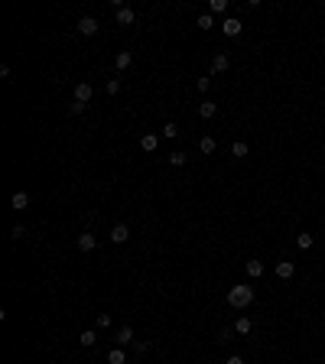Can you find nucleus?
Returning <instances> with one entry per match:
<instances>
[{
	"label": "nucleus",
	"mask_w": 325,
	"mask_h": 364,
	"mask_svg": "<svg viewBox=\"0 0 325 364\" xmlns=\"http://www.w3.org/2000/svg\"><path fill=\"white\" fill-rule=\"evenodd\" d=\"M250 302H254V286L234 283V286L228 289V306H231V309H247Z\"/></svg>",
	"instance_id": "obj_1"
},
{
	"label": "nucleus",
	"mask_w": 325,
	"mask_h": 364,
	"mask_svg": "<svg viewBox=\"0 0 325 364\" xmlns=\"http://www.w3.org/2000/svg\"><path fill=\"white\" fill-rule=\"evenodd\" d=\"M95 247H98V237L91 234V231H81V234H78V250H81V254L95 250Z\"/></svg>",
	"instance_id": "obj_2"
},
{
	"label": "nucleus",
	"mask_w": 325,
	"mask_h": 364,
	"mask_svg": "<svg viewBox=\"0 0 325 364\" xmlns=\"http://www.w3.org/2000/svg\"><path fill=\"white\" fill-rule=\"evenodd\" d=\"M241 30H244V23L234 20V17H228V20L221 23V33H225V36H241Z\"/></svg>",
	"instance_id": "obj_3"
},
{
	"label": "nucleus",
	"mask_w": 325,
	"mask_h": 364,
	"mask_svg": "<svg viewBox=\"0 0 325 364\" xmlns=\"http://www.w3.org/2000/svg\"><path fill=\"white\" fill-rule=\"evenodd\" d=\"M78 33H81V36H95L98 33V20L95 17H81V20H78Z\"/></svg>",
	"instance_id": "obj_4"
},
{
	"label": "nucleus",
	"mask_w": 325,
	"mask_h": 364,
	"mask_svg": "<svg viewBox=\"0 0 325 364\" xmlns=\"http://www.w3.org/2000/svg\"><path fill=\"white\" fill-rule=\"evenodd\" d=\"M296 267H292V260H276V277L280 280H292Z\"/></svg>",
	"instance_id": "obj_5"
},
{
	"label": "nucleus",
	"mask_w": 325,
	"mask_h": 364,
	"mask_svg": "<svg viewBox=\"0 0 325 364\" xmlns=\"http://www.w3.org/2000/svg\"><path fill=\"white\" fill-rule=\"evenodd\" d=\"M127 237H130V228L127 225H114V228H111V241H114V244H124Z\"/></svg>",
	"instance_id": "obj_6"
},
{
	"label": "nucleus",
	"mask_w": 325,
	"mask_h": 364,
	"mask_svg": "<svg viewBox=\"0 0 325 364\" xmlns=\"http://www.w3.org/2000/svg\"><path fill=\"white\" fill-rule=\"evenodd\" d=\"M75 101L78 104H88V101H91V85H88V82L75 85Z\"/></svg>",
	"instance_id": "obj_7"
},
{
	"label": "nucleus",
	"mask_w": 325,
	"mask_h": 364,
	"mask_svg": "<svg viewBox=\"0 0 325 364\" xmlns=\"http://www.w3.org/2000/svg\"><path fill=\"white\" fill-rule=\"evenodd\" d=\"M198 114H202V120H211L218 114V104L215 101H202V104H198Z\"/></svg>",
	"instance_id": "obj_8"
},
{
	"label": "nucleus",
	"mask_w": 325,
	"mask_h": 364,
	"mask_svg": "<svg viewBox=\"0 0 325 364\" xmlns=\"http://www.w3.org/2000/svg\"><path fill=\"white\" fill-rule=\"evenodd\" d=\"M26 205H30V195H26V192H13V195H10V208H16V212H23Z\"/></svg>",
	"instance_id": "obj_9"
},
{
	"label": "nucleus",
	"mask_w": 325,
	"mask_h": 364,
	"mask_svg": "<svg viewBox=\"0 0 325 364\" xmlns=\"http://www.w3.org/2000/svg\"><path fill=\"white\" fill-rule=\"evenodd\" d=\"M114 17H117V26H130V23L137 20V13L130 10V7H124V10H117V13H114Z\"/></svg>",
	"instance_id": "obj_10"
},
{
	"label": "nucleus",
	"mask_w": 325,
	"mask_h": 364,
	"mask_svg": "<svg viewBox=\"0 0 325 364\" xmlns=\"http://www.w3.org/2000/svg\"><path fill=\"white\" fill-rule=\"evenodd\" d=\"M234 332H238V335H250V332H254V322H250L247 315H241V319L234 322Z\"/></svg>",
	"instance_id": "obj_11"
},
{
	"label": "nucleus",
	"mask_w": 325,
	"mask_h": 364,
	"mask_svg": "<svg viewBox=\"0 0 325 364\" xmlns=\"http://www.w3.org/2000/svg\"><path fill=\"white\" fill-rule=\"evenodd\" d=\"M244 270H247V277H250V280L263 277V264H260V260H247V264H244Z\"/></svg>",
	"instance_id": "obj_12"
},
{
	"label": "nucleus",
	"mask_w": 325,
	"mask_h": 364,
	"mask_svg": "<svg viewBox=\"0 0 325 364\" xmlns=\"http://www.w3.org/2000/svg\"><path fill=\"white\" fill-rule=\"evenodd\" d=\"M114 65H117V72H127L130 65H133V55H130V52H117V59H114Z\"/></svg>",
	"instance_id": "obj_13"
},
{
	"label": "nucleus",
	"mask_w": 325,
	"mask_h": 364,
	"mask_svg": "<svg viewBox=\"0 0 325 364\" xmlns=\"http://www.w3.org/2000/svg\"><path fill=\"white\" fill-rule=\"evenodd\" d=\"M247 153H250V147L244 143V140H238V143H231V156H234V160H244Z\"/></svg>",
	"instance_id": "obj_14"
},
{
	"label": "nucleus",
	"mask_w": 325,
	"mask_h": 364,
	"mask_svg": "<svg viewBox=\"0 0 325 364\" xmlns=\"http://www.w3.org/2000/svg\"><path fill=\"white\" fill-rule=\"evenodd\" d=\"M198 150L205 153V156H211V153H215V150H218V143H215V137H202V140H198Z\"/></svg>",
	"instance_id": "obj_15"
},
{
	"label": "nucleus",
	"mask_w": 325,
	"mask_h": 364,
	"mask_svg": "<svg viewBox=\"0 0 325 364\" xmlns=\"http://www.w3.org/2000/svg\"><path fill=\"white\" fill-rule=\"evenodd\" d=\"M140 147H143L146 153H153L156 147H160V137H156V133H146V137H140Z\"/></svg>",
	"instance_id": "obj_16"
},
{
	"label": "nucleus",
	"mask_w": 325,
	"mask_h": 364,
	"mask_svg": "<svg viewBox=\"0 0 325 364\" xmlns=\"http://www.w3.org/2000/svg\"><path fill=\"white\" fill-rule=\"evenodd\" d=\"M228 65H231V59L221 52V55H215V62H211V72H228Z\"/></svg>",
	"instance_id": "obj_17"
},
{
	"label": "nucleus",
	"mask_w": 325,
	"mask_h": 364,
	"mask_svg": "<svg viewBox=\"0 0 325 364\" xmlns=\"http://www.w3.org/2000/svg\"><path fill=\"white\" fill-rule=\"evenodd\" d=\"M78 342L85 345V348H91V345H95V342H98V332H95V329H85V332L78 335Z\"/></svg>",
	"instance_id": "obj_18"
},
{
	"label": "nucleus",
	"mask_w": 325,
	"mask_h": 364,
	"mask_svg": "<svg viewBox=\"0 0 325 364\" xmlns=\"http://www.w3.org/2000/svg\"><path fill=\"white\" fill-rule=\"evenodd\" d=\"M130 342H133V329H130V325H124V329L117 332V345L124 348V345H130Z\"/></svg>",
	"instance_id": "obj_19"
},
{
	"label": "nucleus",
	"mask_w": 325,
	"mask_h": 364,
	"mask_svg": "<svg viewBox=\"0 0 325 364\" xmlns=\"http://www.w3.org/2000/svg\"><path fill=\"white\" fill-rule=\"evenodd\" d=\"M108 364H127V358H124V348H111V351H108Z\"/></svg>",
	"instance_id": "obj_20"
},
{
	"label": "nucleus",
	"mask_w": 325,
	"mask_h": 364,
	"mask_svg": "<svg viewBox=\"0 0 325 364\" xmlns=\"http://www.w3.org/2000/svg\"><path fill=\"white\" fill-rule=\"evenodd\" d=\"M312 244H315V237H312V234H299V237H296V247H299V250H309Z\"/></svg>",
	"instance_id": "obj_21"
},
{
	"label": "nucleus",
	"mask_w": 325,
	"mask_h": 364,
	"mask_svg": "<svg viewBox=\"0 0 325 364\" xmlns=\"http://www.w3.org/2000/svg\"><path fill=\"white\" fill-rule=\"evenodd\" d=\"M185 160H189L185 153H169V166H185Z\"/></svg>",
	"instance_id": "obj_22"
},
{
	"label": "nucleus",
	"mask_w": 325,
	"mask_h": 364,
	"mask_svg": "<svg viewBox=\"0 0 325 364\" xmlns=\"http://www.w3.org/2000/svg\"><path fill=\"white\" fill-rule=\"evenodd\" d=\"M176 133H179V127H176L173 120H169V124H166V127H162V137H169V140H176Z\"/></svg>",
	"instance_id": "obj_23"
},
{
	"label": "nucleus",
	"mask_w": 325,
	"mask_h": 364,
	"mask_svg": "<svg viewBox=\"0 0 325 364\" xmlns=\"http://www.w3.org/2000/svg\"><path fill=\"white\" fill-rule=\"evenodd\" d=\"M104 88H108V95H117L120 91V78H108V85Z\"/></svg>",
	"instance_id": "obj_24"
},
{
	"label": "nucleus",
	"mask_w": 325,
	"mask_h": 364,
	"mask_svg": "<svg viewBox=\"0 0 325 364\" xmlns=\"http://www.w3.org/2000/svg\"><path fill=\"white\" fill-rule=\"evenodd\" d=\"M198 26H202V30H211V26H215V23H211V13H202V17H198Z\"/></svg>",
	"instance_id": "obj_25"
},
{
	"label": "nucleus",
	"mask_w": 325,
	"mask_h": 364,
	"mask_svg": "<svg viewBox=\"0 0 325 364\" xmlns=\"http://www.w3.org/2000/svg\"><path fill=\"white\" fill-rule=\"evenodd\" d=\"M111 325V312H101V315H98V329H108Z\"/></svg>",
	"instance_id": "obj_26"
},
{
	"label": "nucleus",
	"mask_w": 325,
	"mask_h": 364,
	"mask_svg": "<svg viewBox=\"0 0 325 364\" xmlns=\"http://www.w3.org/2000/svg\"><path fill=\"white\" fill-rule=\"evenodd\" d=\"M225 10H228L225 0H211V13H225Z\"/></svg>",
	"instance_id": "obj_27"
},
{
	"label": "nucleus",
	"mask_w": 325,
	"mask_h": 364,
	"mask_svg": "<svg viewBox=\"0 0 325 364\" xmlns=\"http://www.w3.org/2000/svg\"><path fill=\"white\" fill-rule=\"evenodd\" d=\"M23 234H26V228H23V225H13V231H10V237H13V241H20Z\"/></svg>",
	"instance_id": "obj_28"
},
{
	"label": "nucleus",
	"mask_w": 325,
	"mask_h": 364,
	"mask_svg": "<svg viewBox=\"0 0 325 364\" xmlns=\"http://www.w3.org/2000/svg\"><path fill=\"white\" fill-rule=\"evenodd\" d=\"M133 351H137V354H146V351H150V342H137V345H133Z\"/></svg>",
	"instance_id": "obj_29"
},
{
	"label": "nucleus",
	"mask_w": 325,
	"mask_h": 364,
	"mask_svg": "<svg viewBox=\"0 0 325 364\" xmlns=\"http://www.w3.org/2000/svg\"><path fill=\"white\" fill-rule=\"evenodd\" d=\"M208 85H211V82H208L205 75H202V78H198V82H195V88H198V91H208Z\"/></svg>",
	"instance_id": "obj_30"
},
{
	"label": "nucleus",
	"mask_w": 325,
	"mask_h": 364,
	"mask_svg": "<svg viewBox=\"0 0 325 364\" xmlns=\"http://www.w3.org/2000/svg\"><path fill=\"white\" fill-rule=\"evenodd\" d=\"M225 364H244V358H241V354H231V358H228Z\"/></svg>",
	"instance_id": "obj_31"
}]
</instances>
